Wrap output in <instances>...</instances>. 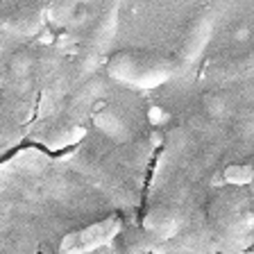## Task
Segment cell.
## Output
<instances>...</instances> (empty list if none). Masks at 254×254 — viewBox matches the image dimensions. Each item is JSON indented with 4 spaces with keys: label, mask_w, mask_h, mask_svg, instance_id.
I'll return each instance as SVG.
<instances>
[{
    "label": "cell",
    "mask_w": 254,
    "mask_h": 254,
    "mask_svg": "<svg viewBox=\"0 0 254 254\" xmlns=\"http://www.w3.org/2000/svg\"><path fill=\"white\" fill-rule=\"evenodd\" d=\"M213 25H216V7L213 5H202L195 9V14L189 18L184 27V34L180 39L177 53H175V66L177 70H189L193 64L200 59L204 53L206 43L213 34Z\"/></svg>",
    "instance_id": "2"
},
{
    "label": "cell",
    "mask_w": 254,
    "mask_h": 254,
    "mask_svg": "<svg viewBox=\"0 0 254 254\" xmlns=\"http://www.w3.org/2000/svg\"><path fill=\"white\" fill-rule=\"evenodd\" d=\"M248 73H254V53H250L248 57L229 59V62H225V64L211 66V70H206V77L234 79V77H241V75H248Z\"/></svg>",
    "instance_id": "4"
},
{
    "label": "cell",
    "mask_w": 254,
    "mask_h": 254,
    "mask_svg": "<svg viewBox=\"0 0 254 254\" xmlns=\"http://www.w3.org/2000/svg\"><path fill=\"white\" fill-rule=\"evenodd\" d=\"M121 232V218L111 216L100 222H93L84 229L70 232L62 241V254H89L102 245L111 243L116 234Z\"/></svg>",
    "instance_id": "3"
},
{
    "label": "cell",
    "mask_w": 254,
    "mask_h": 254,
    "mask_svg": "<svg viewBox=\"0 0 254 254\" xmlns=\"http://www.w3.org/2000/svg\"><path fill=\"white\" fill-rule=\"evenodd\" d=\"M145 225H148L150 229H154V232H170V229L175 227V220H173V216H170L168 211H164V209H157V211H152L148 216Z\"/></svg>",
    "instance_id": "6"
},
{
    "label": "cell",
    "mask_w": 254,
    "mask_h": 254,
    "mask_svg": "<svg viewBox=\"0 0 254 254\" xmlns=\"http://www.w3.org/2000/svg\"><path fill=\"white\" fill-rule=\"evenodd\" d=\"M107 73L134 89H154L177 73L173 57L150 50H118L107 59Z\"/></svg>",
    "instance_id": "1"
},
{
    "label": "cell",
    "mask_w": 254,
    "mask_h": 254,
    "mask_svg": "<svg viewBox=\"0 0 254 254\" xmlns=\"http://www.w3.org/2000/svg\"><path fill=\"white\" fill-rule=\"evenodd\" d=\"M93 121H95V125L100 127L105 134H109V136H114V138L127 136L125 123H123L121 118H118L116 111L109 109V107H100V109L93 114Z\"/></svg>",
    "instance_id": "5"
},
{
    "label": "cell",
    "mask_w": 254,
    "mask_h": 254,
    "mask_svg": "<svg viewBox=\"0 0 254 254\" xmlns=\"http://www.w3.org/2000/svg\"><path fill=\"white\" fill-rule=\"evenodd\" d=\"M252 190H254V180H252Z\"/></svg>",
    "instance_id": "7"
}]
</instances>
